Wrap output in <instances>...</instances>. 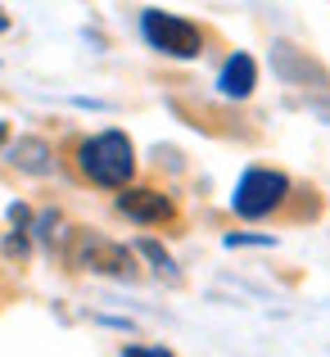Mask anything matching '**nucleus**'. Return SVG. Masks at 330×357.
Segmentation results:
<instances>
[{"label":"nucleus","mask_w":330,"mask_h":357,"mask_svg":"<svg viewBox=\"0 0 330 357\" xmlns=\"http://www.w3.org/2000/svg\"><path fill=\"white\" fill-rule=\"evenodd\" d=\"M253 86H258V63H253V54H244V50L226 54V63L218 68V96H226V100H249Z\"/></svg>","instance_id":"39448f33"},{"label":"nucleus","mask_w":330,"mask_h":357,"mask_svg":"<svg viewBox=\"0 0 330 357\" xmlns=\"http://www.w3.org/2000/svg\"><path fill=\"white\" fill-rule=\"evenodd\" d=\"M0 32H9V18H5V9H0Z\"/></svg>","instance_id":"f8f14e48"},{"label":"nucleus","mask_w":330,"mask_h":357,"mask_svg":"<svg viewBox=\"0 0 330 357\" xmlns=\"http://www.w3.org/2000/svg\"><path fill=\"white\" fill-rule=\"evenodd\" d=\"M9 163L18 167V172H32V176H45L50 172V145L36 136H23L9 145Z\"/></svg>","instance_id":"6e6552de"},{"label":"nucleus","mask_w":330,"mask_h":357,"mask_svg":"<svg viewBox=\"0 0 330 357\" xmlns=\"http://www.w3.org/2000/svg\"><path fill=\"white\" fill-rule=\"evenodd\" d=\"M285 195H290L285 172H276V167H244V176L231 190V208H235V218L258 222V218H267V213H276L280 204H285Z\"/></svg>","instance_id":"7ed1b4c3"},{"label":"nucleus","mask_w":330,"mask_h":357,"mask_svg":"<svg viewBox=\"0 0 330 357\" xmlns=\"http://www.w3.org/2000/svg\"><path fill=\"white\" fill-rule=\"evenodd\" d=\"M5 136H9V127H5V122H0V145H5Z\"/></svg>","instance_id":"ddd939ff"},{"label":"nucleus","mask_w":330,"mask_h":357,"mask_svg":"<svg viewBox=\"0 0 330 357\" xmlns=\"http://www.w3.org/2000/svg\"><path fill=\"white\" fill-rule=\"evenodd\" d=\"M271 59H276V73L285 82H294V86H303L308 77H313V86H330V77H326L322 63H313L308 54L290 50V45H271Z\"/></svg>","instance_id":"0eeeda50"},{"label":"nucleus","mask_w":330,"mask_h":357,"mask_svg":"<svg viewBox=\"0 0 330 357\" xmlns=\"http://www.w3.org/2000/svg\"><path fill=\"white\" fill-rule=\"evenodd\" d=\"M222 244H226V249H249V244H262V249H267V244H276V240H271V236H226Z\"/></svg>","instance_id":"9d476101"},{"label":"nucleus","mask_w":330,"mask_h":357,"mask_svg":"<svg viewBox=\"0 0 330 357\" xmlns=\"http://www.w3.org/2000/svg\"><path fill=\"white\" fill-rule=\"evenodd\" d=\"M136 253H145V258L154 262V271H158L163 280H181V271H177V262H172V253H167L158 240H136Z\"/></svg>","instance_id":"1a4fd4ad"},{"label":"nucleus","mask_w":330,"mask_h":357,"mask_svg":"<svg viewBox=\"0 0 330 357\" xmlns=\"http://www.w3.org/2000/svg\"><path fill=\"white\" fill-rule=\"evenodd\" d=\"M140 36L149 41V50L167 54V59H200L204 54V32L181 14L167 9H140Z\"/></svg>","instance_id":"f03ea898"},{"label":"nucleus","mask_w":330,"mask_h":357,"mask_svg":"<svg viewBox=\"0 0 330 357\" xmlns=\"http://www.w3.org/2000/svg\"><path fill=\"white\" fill-rule=\"evenodd\" d=\"M118 213L131 222H140V227H158V222L172 218V199L158 190H122L118 195Z\"/></svg>","instance_id":"423d86ee"},{"label":"nucleus","mask_w":330,"mask_h":357,"mask_svg":"<svg viewBox=\"0 0 330 357\" xmlns=\"http://www.w3.org/2000/svg\"><path fill=\"white\" fill-rule=\"evenodd\" d=\"M122 357H172L167 349H158V344H127Z\"/></svg>","instance_id":"9b49d317"},{"label":"nucleus","mask_w":330,"mask_h":357,"mask_svg":"<svg viewBox=\"0 0 330 357\" xmlns=\"http://www.w3.org/2000/svg\"><path fill=\"white\" fill-rule=\"evenodd\" d=\"M77 262L87 271H100V276H118V280H131L136 276V262H131V249L113 244L105 236H87L77 249Z\"/></svg>","instance_id":"20e7f679"},{"label":"nucleus","mask_w":330,"mask_h":357,"mask_svg":"<svg viewBox=\"0 0 330 357\" xmlns=\"http://www.w3.org/2000/svg\"><path fill=\"white\" fill-rule=\"evenodd\" d=\"M77 167L105 190H127V181L136 176V145L118 127L96 131V136H87L77 145Z\"/></svg>","instance_id":"f257e3e1"}]
</instances>
